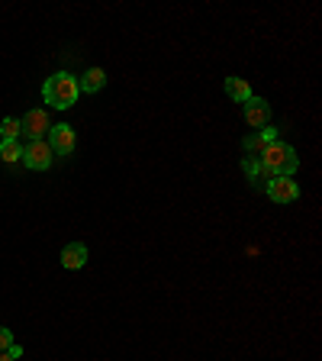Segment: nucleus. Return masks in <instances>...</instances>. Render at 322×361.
<instances>
[{"mask_svg": "<svg viewBox=\"0 0 322 361\" xmlns=\"http://www.w3.org/2000/svg\"><path fill=\"white\" fill-rule=\"evenodd\" d=\"M0 158H4V162H20V158H23V148H20V142H4V139H0Z\"/></svg>", "mask_w": 322, "mask_h": 361, "instance_id": "13", "label": "nucleus"}, {"mask_svg": "<svg viewBox=\"0 0 322 361\" xmlns=\"http://www.w3.org/2000/svg\"><path fill=\"white\" fill-rule=\"evenodd\" d=\"M10 346H13V332H10L7 326H0V352H7Z\"/></svg>", "mask_w": 322, "mask_h": 361, "instance_id": "15", "label": "nucleus"}, {"mask_svg": "<svg viewBox=\"0 0 322 361\" xmlns=\"http://www.w3.org/2000/svg\"><path fill=\"white\" fill-rule=\"evenodd\" d=\"M77 77L65 75V71H58V75H52L46 81V87H42V97H46L49 107L55 110H68L71 103H77Z\"/></svg>", "mask_w": 322, "mask_h": 361, "instance_id": "2", "label": "nucleus"}, {"mask_svg": "<svg viewBox=\"0 0 322 361\" xmlns=\"http://www.w3.org/2000/svg\"><path fill=\"white\" fill-rule=\"evenodd\" d=\"M226 94H229L232 100H238V103H245V100L252 97V87H248L245 77H226Z\"/></svg>", "mask_w": 322, "mask_h": 361, "instance_id": "12", "label": "nucleus"}, {"mask_svg": "<svg viewBox=\"0 0 322 361\" xmlns=\"http://www.w3.org/2000/svg\"><path fill=\"white\" fill-rule=\"evenodd\" d=\"M23 136H30L32 142L36 139H46V132L52 129V123H49V116H46V110H30V113L23 116Z\"/></svg>", "mask_w": 322, "mask_h": 361, "instance_id": "5", "label": "nucleus"}, {"mask_svg": "<svg viewBox=\"0 0 322 361\" xmlns=\"http://www.w3.org/2000/svg\"><path fill=\"white\" fill-rule=\"evenodd\" d=\"M271 142H277V129H264V132H258V136H248L245 139V152H252L255 158H258V155L264 152Z\"/></svg>", "mask_w": 322, "mask_h": 361, "instance_id": "11", "label": "nucleus"}, {"mask_svg": "<svg viewBox=\"0 0 322 361\" xmlns=\"http://www.w3.org/2000/svg\"><path fill=\"white\" fill-rule=\"evenodd\" d=\"M268 120H271L268 100L248 97V100H245V123H248V126H268Z\"/></svg>", "mask_w": 322, "mask_h": 361, "instance_id": "7", "label": "nucleus"}, {"mask_svg": "<svg viewBox=\"0 0 322 361\" xmlns=\"http://www.w3.org/2000/svg\"><path fill=\"white\" fill-rule=\"evenodd\" d=\"M49 146L58 155H71V148H75V129H71L68 123L52 126V129H49Z\"/></svg>", "mask_w": 322, "mask_h": 361, "instance_id": "6", "label": "nucleus"}, {"mask_svg": "<svg viewBox=\"0 0 322 361\" xmlns=\"http://www.w3.org/2000/svg\"><path fill=\"white\" fill-rule=\"evenodd\" d=\"M258 162L264 165V168H268L274 177H290L293 171L300 168L297 152H293L287 142H281V139H277V142H271V146L258 155Z\"/></svg>", "mask_w": 322, "mask_h": 361, "instance_id": "1", "label": "nucleus"}, {"mask_svg": "<svg viewBox=\"0 0 322 361\" xmlns=\"http://www.w3.org/2000/svg\"><path fill=\"white\" fill-rule=\"evenodd\" d=\"M87 265V246H81V242H71V246L62 248V268L68 271H77Z\"/></svg>", "mask_w": 322, "mask_h": 361, "instance_id": "8", "label": "nucleus"}, {"mask_svg": "<svg viewBox=\"0 0 322 361\" xmlns=\"http://www.w3.org/2000/svg\"><path fill=\"white\" fill-rule=\"evenodd\" d=\"M23 165L32 171H46L52 165V146H49L46 139H36L30 146L23 148Z\"/></svg>", "mask_w": 322, "mask_h": 361, "instance_id": "3", "label": "nucleus"}, {"mask_svg": "<svg viewBox=\"0 0 322 361\" xmlns=\"http://www.w3.org/2000/svg\"><path fill=\"white\" fill-rule=\"evenodd\" d=\"M20 132H23L20 120H4V123H0V136H4V142H16Z\"/></svg>", "mask_w": 322, "mask_h": 361, "instance_id": "14", "label": "nucleus"}, {"mask_svg": "<svg viewBox=\"0 0 322 361\" xmlns=\"http://www.w3.org/2000/svg\"><path fill=\"white\" fill-rule=\"evenodd\" d=\"M0 361H16V358H13L10 352H0Z\"/></svg>", "mask_w": 322, "mask_h": 361, "instance_id": "16", "label": "nucleus"}, {"mask_svg": "<svg viewBox=\"0 0 322 361\" xmlns=\"http://www.w3.org/2000/svg\"><path fill=\"white\" fill-rule=\"evenodd\" d=\"M264 191H268V197L274 200V203H293V200L300 197V187L293 177H274Z\"/></svg>", "mask_w": 322, "mask_h": 361, "instance_id": "4", "label": "nucleus"}, {"mask_svg": "<svg viewBox=\"0 0 322 361\" xmlns=\"http://www.w3.org/2000/svg\"><path fill=\"white\" fill-rule=\"evenodd\" d=\"M242 168H245L248 181H252L255 187H268L271 181H274V175H271V171L264 168V165H261L258 158H245V162H242Z\"/></svg>", "mask_w": 322, "mask_h": 361, "instance_id": "9", "label": "nucleus"}, {"mask_svg": "<svg viewBox=\"0 0 322 361\" xmlns=\"http://www.w3.org/2000/svg\"><path fill=\"white\" fill-rule=\"evenodd\" d=\"M107 87V71L103 68H91L81 81H77V91H84V94H97Z\"/></svg>", "mask_w": 322, "mask_h": 361, "instance_id": "10", "label": "nucleus"}]
</instances>
